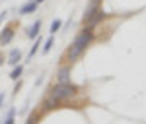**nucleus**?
Listing matches in <instances>:
<instances>
[{"label": "nucleus", "instance_id": "nucleus-10", "mask_svg": "<svg viewBox=\"0 0 146 124\" xmlns=\"http://www.w3.org/2000/svg\"><path fill=\"white\" fill-rule=\"evenodd\" d=\"M41 43H43V39H41V37H35V43H33V47H31V51H29V54H27V60L33 58V54L39 51V45H41Z\"/></svg>", "mask_w": 146, "mask_h": 124}, {"label": "nucleus", "instance_id": "nucleus-18", "mask_svg": "<svg viewBox=\"0 0 146 124\" xmlns=\"http://www.w3.org/2000/svg\"><path fill=\"white\" fill-rule=\"evenodd\" d=\"M2 64H4V56L0 54V66H2Z\"/></svg>", "mask_w": 146, "mask_h": 124}, {"label": "nucleus", "instance_id": "nucleus-8", "mask_svg": "<svg viewBox=\"0 0 146 124\" xmlns=\"http://www.w3.org/2000/svg\"><path fill=\"white\" fill-rule=\"evenodd\" d=\"M68 79H70V68L64 66L58 70V74H56V81L58 83H68Z\"/></svg>", "mask_w": 146, "mask_h": 124}, {"label": "nucleus", "instance_id": "nucleus-6", "mask_svg": "<svg viewBox=\"0 0 146 124\" xmlns=\"http://www.w3.org/2000/svg\"><path fill=\"white\" fill-rule=\"evenodd\" d=\"M20 60H22V51L20 49H12L10 51V56H8V64L10 66H16V64H20Z\"/></svg>", "mask_w": 146, "mask_h": 124}, {"label": "nucleus", "instance_id": "nucleus-14", "mask_svg": "<svg viewBox=\"0 0 146 124\" xmlns=\"http://www.w3.org/2000/svg\"><path fill=\"white\" fill-rule=\"evenodd\" d=\"M60 27H62V22H60V20H55V22L51 23V29H49V31H51V35H55Z\"/></svg>", "mask_w": 146, "mask_h": 124}, {"label": "nucleus", "instance_id": "nucleus-19", "mask_svg": "<svg viewBox=\"0 0 146 124\" xmlns=\"http://www.w3.org/2000/svg\"><path fill=\"white\" fill-rule=\"evenodd\" d=\"M35 2H37V4H41V2H45V0H35Z\"/></svg>", "mask_w": 146, "mask_h": 124}, {"label": "nucleus", "instance_id": "nucleus-7", "mask_svg": "<svg viewBox=\"0 0 146 124\" xmlns=\"http://www.w3.org/2000/svg\"><path fill=\"white\" fill-rule=\"evenodd\" d=\"M37 6H39V4H37L35 0H29V2H25V4H23L22 8H20V14H22V16H27V14H33V12L37 10Z\"/></svg>", "mask_w": 146, "mask_h": 124}, {"label": "nucleus", "instance_id": "nucleus-12", "mask_svg": "<svg viewBox=\"0 0 146 124\" xmlns=\"http://www.w3.org/2000/svg\"><path fill=\"white\" fill-rule=\"evenodd\" d=\"M14 116H16V109H10L4 116V124H14Z\"/></svg>", "mask_w": 146, "mask_h": 124}, {"label": "nucleus", "instance_id": "nucleus-13", "mask_svg": "<svg viewBox=\"0 0 146 124\" xmlns=\"http://www.w3.org/2000/svg\"><path fill=\"white\" fill-rule=\"evenodd\" d=\"M56 105H58V101H55L53 97H47V101H45V109H47V111H53V109H56Z\"/></svg>", "mask_w": 146, "mask_h": 124}, {"label": "nucleus", "instance_id": "nucleus-5", "mask_svg": "<svg viewBox=\"0 0 146 124\" xmlns=\"http://www.w3.org/2000/svg\"><path fill=\"white\" fill-rule=\"evenodd\" d=\"M39 31H41V20H37V22L31 23V25L27 27L25 35H27L29 39H35V37H39Z\"/></svg>", "mask_w": 146, "mask_h": 124}, {"label": "nucleus", "instance_id": "nucleus-2", "mask_svg": "<svg viewBox=\"0 0 146 124\" xmlns=\"http://www.w3.org/2000/svg\"><path fill=\"white\" fill-rule=\"evenodd\" d=\"M76 93V87L74 85H70V83H56L51 87V93H49V97H53L55 101H64V99H70L72 95Z\"/></svg>", "mask_w": 146, "mask_h": 124}, {"label": "nucleus", "instance_id": "nucleus-16", "mask_svg": "<svg viewBox=\"0 0 146 124\" xmlns=\"http://www.w3.org/2000/svg\"><path fill=\"white\" fill-rule=\"evenodd\" d=\"M6 14H8V12H2V14H0V23L4 22V18H6Z\"/></svg>", "mask_w": 146, "mask_h": 124}, {"label": "nucleus", "instance_id": "nucleus-4", "mask_svg": "<svg viewBox=\"0 0 146 124\" xmlns=\"http://www.w3.org/2000/svg\"><path fill=\"white\" fill-rule=\"evenodd\" d=\"M98 10H100V0H90V4L86 6V14H84V23H90V20L96 16Z\"/></svg>", "mask_w": 146, "mask_h": 124}, {"label": "nucleus", "instance_id": "nucleus-11", "mask_svg": "<svg viewBox=\"0 0 146 124\" xmlns=\"http://www.w3.org/2000/svg\"><path fill=\"white\" fill-rule=\"evenodd\" d=\"M53 45H55V37L51 35V37H49V39L45 41V45H43V54H47V52L53 49Z\"/></svg>", "mask_w": 146, "mask_h": 124}, {"label": "nucleus", "instance_id": "nucleus-3", "mask_svg": "<svg viewBox=\"0 0 146 124\" xmlns=\"http://www.w3.org/2000/svg\"><path fill=\"white\" fill-rule=\"evenodd\" d=\"M14 35H16V29L12 27V25H6L2 31H0V45L6 47L12 43V39H14Z\"/></svg>", "mask_w": 146, "mask_h": 124}, {"label": "nucleus", "instance_id": "nucleus-9", "mask_svg": "<svg viewBox=\"0 0 146 124\" xmlns=\"http://www.w3.org/2000/svg\"><path fill=\"white\" fill-rule=\"evenodd\" d=\"M22 74H23V68L20 66V64H16V66H14V70L10 72V79H16V81H18V79L22 78Z\"/></svg>", "mask_w": 146, "mask_h": 124}, {"label": "nucleus", "instance_id": "nucleus-15", "mask_svg": "<svg viewBox=\"0 0 146 124\" xmlns=\"http://www.w3.org/2000/svg\"><path fill=\"white\" fill-rule=\"evenodd\" d=\"M35 120H37V116H29V118H27V120H25V124H35Z\"/></svg>", "mask_w": 146, "mask_h": 124}, {"label": "nucleus", "instance_id": "nucleus-1", "mask_svg": "<svg viewBox=\"0 0 146 124\" xmlns=\"http://www.w3.org/2000/svg\"><path fill=\"white\" fill-rule=\"evenodd\" d=\"M90 43H92V29H84V31L74 39V43L70 45V49H68V52H66L68 58H70V60H76V58L88 49Z\"/></svg>", "mask_w": 146, "mask_h": 124}, {"label": "nucleus", "instance_id": "nucleus-17", "mask_svg": "<svg viewBox=\"0 0 146 124\" xmlns=\"http://www.w3.org/2000/svg\"><path fill=\"white\" fill-rule=\"evenodd\" d=\"M2 103H4V93H0V109H2Z\"/></svg>", "mask_w": 146, "mask_h": 124}]
</instances>
